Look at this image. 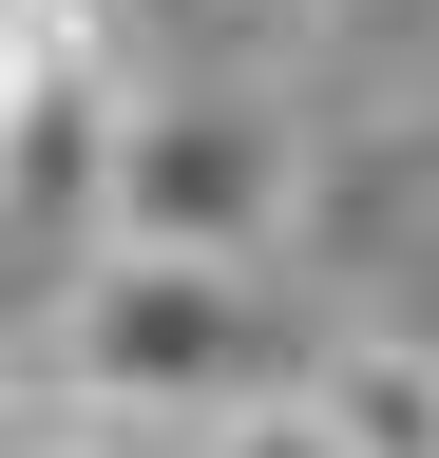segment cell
Instances as JSON below:
<instances>
[{
    "mask_svg": "<svg viewBox=\"0 0 439 458\" xmlns=\"http://www.w3.org/2000/svg\"><path fill=\"white\" fill-rule=\"evenodd\" d=\"M115 96H134L115 0H0V229H96Z\"/></svg>",
    "mask_w": 439,
    "mask_h": 458,
    "instance_id": "3",
    "label": "cell"
},
{
    "mask_svg": "<svg viewBox=\"0 0 439 458\" xmlns=\"http://www.w3.org/2000/svg\"><path fill=\"white\" fill-rule=\"evenodd\" d=\"M287 420L325 458H439V344L420 325H325L306 382H287Z\"/></svg>",
    "mask_w": 439,
    "mask_h": 458,
    "instance_id": "4",
    "label": "cell"
},
{
    "mask_svg": "<svg viewBox=\"0 0 439 458\" xmlns=\"http://www.w3.org/2000/svg\"><path fill=\"white\" fill-rule=\"evenodd\" d=\"M306 229V134L249 77H134L96 153V249L134 267H267Z\"/></svg>",
    "mask_w": 439,
    "mask_h": 458,
    "instance_id": "2",
    "label": "cell"
},
{
    "mask_svg": "<svg viewBox=\"0 0 439 458\" xmlns=\"http://www.w3.org/2000/svg\"><path fill=\"white\" fill-rule=\"evenodd\" d=\"M20 363L58 382V401H96L115 439H173V420L287 401V382H306V325L267 306V267H134V249H96Z\"/></svg>",
    "mask_w": 439,
    "mask_h": 458,
    "instance_id": "1",
    "label": "cell"
},
{
    "mask_svg": "<svg viewBox=\"0 0 439 458\" xmlns=\"http://www.w3.org/2000/svg\"><path fill=\"white\" fill-rule=\"evenodd\" d=\"M0 458H153V439H115L96 401H58L38 363H0Z\"/></svg>",
    "mask_w": 439,
    "mask_h": 458,
    "instance_id": "5",
    "label": "cell"
},
{
    "mask_svg": "<svg viewBox=\"0 0 439 458\" xmlns=\"http://www.w3.org/2000/svg\"><path fill=\"white\" fill-rule=\"evenodd\" d=\"M191 458H325V439L287 420V401H249V420H191Z\"/></svg>",
    "mask_w": 439,
    "mask_h": 458,
    "instance_id": "6",
    "label": "cell"
}]
</instances>
